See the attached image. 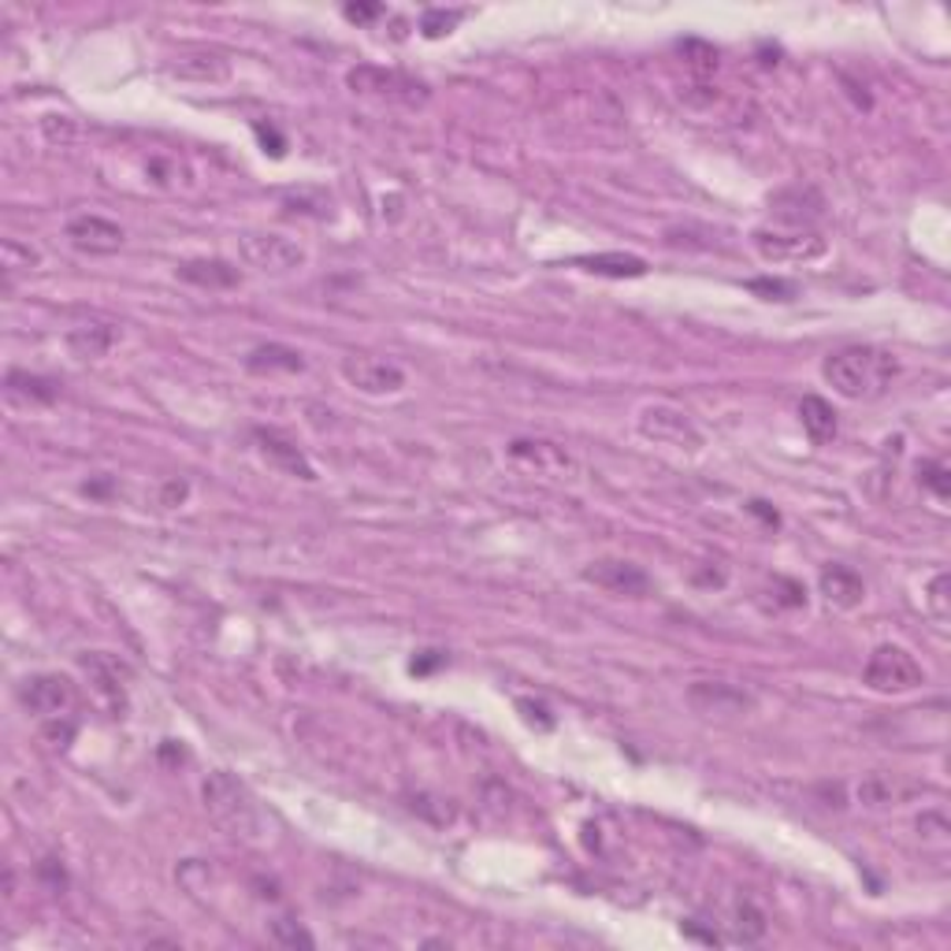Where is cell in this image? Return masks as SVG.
<instances>
[{
    "mask_svg": "<svg viewBox=\"0 0 951 951\" xmlns=\"http://www.w3.org/2000/svg\"><path fill=\"white\" fill-rule=\"evenodd\" d=\"M461 19H464L461 8H453V12H442V8H431V12H424L420 30H424V38H442V34H450V30L461 23Z\"/></svg>",
    "mask_w": 951,
    "mask_h": 951,
    "instance_id": "obj_25",
    "label": "cell"
},
{
    "mask_svg": "<svg viewBox=\"0 0 951 951\" xmlns=\"http://www.w3.org/2000/svg\"><path fill=\"white\" fill-rule=\"evenodd\" d=\"M372 15H379V4H349V8H346L349 23H368Z\"/></svg>",
    "mask_w": 951,
    "mask_h": 951,
    "instance_id": "obj_31",
    "label": "cell"
},
{
    "mask_svg": "<svg viewBox=\"0 0 951 951\" xmlns=\"http://www.w3.org/2000/svg\"><path fill=\"white\" fill-rule=\"evenodd\" d=\"M175 275L182 279V283H194L201 286V291H231V286H238V268L220 261V257H209V261H186L175 268Z\"/></svg>",
    "mask_w": 951,
    "mask_h": 951,
    "instance_id": "obj_16",
    "label": "cell"
},
{
    "mask_svg": "<svg viewBox=\"0 0 951 951\" xmlns=\"http://www.w3.org/2000/svg\"><path fill=\"white\" fill-rule=\"evenodd\" d=\"M863 680L874 691H881V696H899V691H915L918 684H926V673L903 647L885 644L874 650L870 661H866Z\"/></svg>",
    "mask_w": 951,
    "mask_h": 951,
    "instance_id": "obj_5",
    "label": "cell"
},
{
    "mask_svg": "<svg viewBox=\"0 0 951 951\" xmlns=\"http://www.w3.org/2000/svg\"><path fill=\"white\" fill-rule=\"evenodd\" d=\"M918 792H922V784L911 777H899V773H870V777L859 784V803L881 811V806L911 803Z\"/></svg>",
    "mask_w": 951,
    "mask_h": 951,
    "instance_id": "obj_13",
    "label": "cell"
},
{
    "mask_svg": "<svg viewBox=\"0 0 951 951\" xmlns=\"http://www.w3.org/2000/svg\"><path fill=\"white\" fill-rule=\"evenodd\" d=\"M64 234H67V242L82 253H116V250H123V242H127V234H123L119 223L105 220V216H93V212L75 216Z\"/></svg>",
    "mask_w": 951,
    "mask_h": 951,
    "instance_id": "obj_11",
    "label": "cell"
},
{
    "mask_svg": "<svg viewBox=\"0 0 951 951\" xmlns=\"http://www.w3.org/2000/svg\"><path fill=\"white\" fill-rule=\"evenodd\" d=\"M75 699H79L75 684L60 673H38V677L23 680V688H19V702L45 721L67 718L71 707H75Z\"/></svg>",
    "mask_w": 951,
    "mask_h": 951,
    "instance_id": "obj_7",
    "label": "cell"
},
{
    "mask_svg": "<svg viewBox=\"0 0 951 951\" xmlns=\"http://www.w3.org/2000/svg\"><path fill=\"white\" fill-rule=\"evenodd\" d=\"M896 372H899L896 357L877 346H844L825 357V365H822L825 384L840 398H851V401L885 395V390L892 387Z\"/></svg>",
    "mask_w": 951,
    "mask_h": 951,
    "instance_id": "obj_1",
    "label": "cell"
},
{
    "mask_svg": "<svg viewBox=\"0 0 951 951\" xmlns=\"http://www.w3.org/2000/svg\"><path fill=\"white\" fill-rule=\"evenodd\" d=\"M576 268L592 275H606V279H639L647 275V261L636 253H595V257H576Z\"/></svg>",
    "mask_w": 951,
    "mask_h": 951,
    "instance_id": "obj_18",
    "label": "cell"
},
{
    "mask_svg": "<svg viewBox=\"0 0 951 951\" xmlns=\"http://www.w3.org/2000/svg\"><path fill=\"white\" fill-rule=\"evenodd\" d=\"M639 431L647 439L661 442V447H677V450H699L702 436L696 431V424L688 420V412H680L673 406H647L639 412Z\"/></svg>",
    "mask_w": 951,
    "mask_h": 951,
    "instance_id": "obj_8",
    "label": "cell"
},
{
    "mask_svg": "<svg viewBox=\"0 0 951 951\" xmlns=\"http://www.w3.org/2000/svg\"><path fill=\"white\" fill-rule=\"evenodd\" d=\"M205 806H209L212 822L231 836V840H242V844H257L264 833V818L257 811L250 788L227 770H216L209 773L205 781Z\"/></svg>",
    "mask_w": 951,
    "mask_h": 951,
    "instance_id": "obj_2",
    "label": "cell"
},
{
    "mask_svg": "<svg viewBox=\"0 0 951 951\" xmlns=\"http://www.w3.org/2000/svg\"><path fill=\"white\" fill-rule=\"evenodd\" d=\"M182 494H186V483H168V491H164V502L171 505L175 499H182Z\"/></svg>",
    "mask_w": 951,
    "mask_h": 951,
    "instance_id": "obj_32",
    "label": "cell"
},
{
    "mask_svg": "<svg viewBox=\"0 0 951 951\" xmlns=\"http://www.w3.org/2000/svg\"><path fill=\"white\" fill-rule=\"evenodd\" d=\"M688 702L699 713H718V718H732V713H748L754 707V699L748 691H740L736 684H725V680H696L688 688Z\"/></svg>",
    "mask_w": 951,
    "mask_h": 951,
    "instance_id": "obj_12",
    "label": "cell"
},
{
    "mask_svg": "<svg viewBox=\"0 0 951 951\" xmlns=\"http://www.w3.org/2000/svg\"><path fill=\"white\" fill-rule=\"evenodd\" d=\"M272 937L283 948H313V937H309L297 922H291V918H279V922H272Z\"/></svg>",
    "mask_w": 951,
    "mask_h": 951,
    "instance_id": "obj_27",
    "label": "cell"
},
{
    "mask_svg": "<svg viewBox=\"0 0 951 951\" xmlns=\"http://www.w3.org/2000/svg\"><path fill=\"white\" fill-rule=\"evenodd\" d=\"M736 933H740V940L743 944H754V940H759L762 933H766V915L759 911V907L754 903H743L740 911H736Z\"/></svg>",
    "mask_w": 951,
    "mask_h": 951,
    "instance_id": "obj_26",
    "label": "cell"
},
{
    "mask_svg": "<svg viewBox=\"0 0 951 951\" xmlns=\"http://www.w3.org/2000/svg\"><path fill=\"white\" fill-rule=\"evenodd\" d=\"M818 584H822V595L829 598L833 606H840V609H855L866 598L863 576L855 573V568H847V565H825L822 576H818Z\"/></svg>",
    "mask_w": 951,
    "mask_h": 951,
    "instance_id": "obj_14",
    "label": "cell"
},
{
    "mask_svg": "<svg viewBox=\"0 0 951 951\" xmlns=\"http://www.w3.org/2000/svg\"><path fill=\"white\" fill-rule=\"evenodd\" d=\"M442 661H447V658H442L439 650H424L420 658H412V666H409V669H412V673H431V669L442 666Z\"/></svg>",
    "mask_w": 951,
    "mask_h": 951,
    "instance_id": "obj_30",
    "label": "cell"
},
{
    "mask_svg": "<svg viewBox=\"0 0 951 951\" xmlns=\"http://www.w3.org/2000/svg\"><path fill=\"white\" fill-rule=\"evenodd\" d=\"M116 346V327L112 324H79L67 331V349L82 360L105 357Z\"/></svg>",
    "mask_w": 951,
    "mask_h": 951,
    "instance_id": "obj_19",
    "label": "cell"
},
{
    "mask_svg": "<svg viewBox=\"0 0 951 951\" xmlns=\"http://www.w3.org/2000/svg\"><path fill=\"white\" fill-rule=\"evenodd\" d=\"M800 420H803V431L811 436V442H818V447H822V442L836 439V412H833V406L825 398L806 395L800 401Z\"/></svg>",
    "mask_w": 951,
    "mask_h": 951,
    "instance_id": "obj_21",
    "label": "cell"
},
{
    "mask_svg": "<svg viewBox=\"0 0 951 951\" xmlns=\"http://www.w3.org/2000/svg\"><path fill=\"white\" fill-rule=\"evenodd\" d=\"M343 376L349 387H357L360 395H398L406 387V372L395 360L384 357H346Z\"/></svg>",
    "mask_w": 951,
    "mask_h": 951,
    "instance_id": "obj_10",
    "label": "cell"
},
{
    "mask_svg": "<svg viewBox=\"0 0 951 951\" xmlns=\"http://www.w3.org/2000/svg\"><path fill=\"white\" fill-rule=\"evenodd\" d=\"M754 250L762 253V261H773V264H806V261H818L829 245H825L822 231H814L806 220H788V216H781L777 223H766L754 231Z\"/></svg>",
    "mask_w": 951,
    "mask_h": 951,
    "instance_id": "obj_3",
    "label": "cell"
},
{
    "mask_svg": "<svg viewBox=\"0 0 951 951\" xmlns=\"http://www.w3.org/2000/svg\"><path fill=\"white\" fill-rule=\"evenodd\" d=\"M948 592H951V576L937 573L933 584H929V595H926V606H929V614H933L937 625H948V617H951V606H948L951 595Z\"/></svg>",
    "mask_w": 951,
    "mask_h": 951,
    "instance_id": "obj_24",
    "label": "cell"
},
{
    "mask_svg": "<svg viewBox=\"0 0 951 951\" xmlns=\"http://www.w3.org/2000/svg\"><path fill=\"white\" fill-rule=\"evenodd\" d=\"M516 707H521V710H524V718H529V721H532V725H535V721H540V725H543V729H551V725H554V718H551V713H546V707H543V702H532V699H521V702H516Z\"/></svg>",
    "mask_w": 951,
    "mask_h": 951,
    "instance_id": "obj_29",
    "label": "cell"
},
{
    "mask_svg": "<svg viewBox=\"0 0 951 951\" xmlns=\"http://www.w3.org/2000/svg\"><path fill=\"white\" fill-rule=\"evenodd\" d=\"M82 669L90 673V680L97 684L101 696H108L112 702H119L123 707V696H127V669H123V661H116L112 655H86L82 658Z\"/></svg>",
    "mask_w": 951,
    "mask_h": 951,
    "instance_id": "obj_17",
    "label": "cell"
},
{
    "mask_svg": "<svg viewBox=\"0 0 951 951\" xmlns=\"http://www.w3.org/2000/svg\"><path fill=\"white\" fill-rule=\"evenodd\" d=\"M584 581L621 598H639L650 592V576L636 562H625V557H598V562L584 568Z\"/></svg>",
    "mask_w": 951,
    "mask_h": 951,
    "instance_id": "obj_9",
    "label": "cell"
},
{
    "mask_svg": "<svg viewBox=\"0 0 951 951\" xmlns=\"http://www.w3.org/2000/svg\"><path fill=\"white\" fill-rule=\"evenodd\" d=\"M8 395L23 398V401H38V406H49V401H56L60 384H56V379L30 376V372L12 368V372H8Z\"/></svg>",
    "mask_w": 951,
    "mask_h": 951,
    "instance_id": "obj_22",
    "label": "cell"
},
{
    "mask_svg": "<svg viewBox=\"0 0 951 951\" xmlns=\"http://www.w3.org/2000/svg\"><path fill=\"white\" fill-rule=\"evenodd\" d=\"M748 286L754 294H766V302H792L795 297V283L788 279H751Z\"/></svg>",
    "mask_w": 951,
    "mask_h": 951,
    "instance_id": "obj_28",
    "label": "cell"
},
{
    "mask_svg": "<svg viewBox=\"0 0 951 951\" xmlns=\"http://www.w3.org/2000/svg\"><path fill=\"white\" fill-rule=\"evenodd\" d=\"M349 90L354 93H368V97H387V101H401V105H424L428 101V86L401 71H384V67H372V64H360L346 75Z\"/></svg>",
    "mask_w": 951,
    "mask_h": 951,
    "instance_id": "obj_6",
    "label": "cell"
},
{
    "mask_svg": "<svg viewBox=\"0 0 951 951\" xmlns=\"http://www.w3.org/2000/svg\"><path fill=\"white\" fill-rule=\"evenodd\" d=\"M245 368H250L253 376H272V372H302L305 360L291 346L268 343V346H257L253 354L245 357Z\"/></svg>",
    "mask_w": 951,
    "mask_h": 951,
    "instance_id": "obj_20",
    "label": "cell"
},
{
    "mask_svg": "<svg viewBox=\"0 0 951 951\" xmlns=\"http://www.w3.org/2000/svg\"><path fill=\"white\" fill-rule=\"evenodd\" d=\"M257 447H261V453L272 464H279V469L283 472H291V476H297V480H316V469L313 464L305 461V453L294 447L291 439H283L279 436V431H257Z\"/></svg>",
    "mask_w": 951,
    "mask_h": 951,
    "instance_id": "obj_15",
    "label": "cell"
},
{
    "mask_svg": "<svg viewBox=\"0 0 951 951\" xmlns=\"http://www.w3.org/2000/svg\"><path fill=\"white\" fill-rule=\"evenodd\" d=\"M918 480H922V488L933 494V502L944 505L948 494H951V476H948V464L944 461H922V469H918Z\"/></svg>",
    "mask_w": 951,
    "mask_h": 951,
    "instance_id": "obj_23",
    "label": "cell"
},
{
    "mask_svg": "<svg viewBox=\"0 0 951 951\" xmlns=\"http://www.w3.org/2000/svg\"><path fill=\"white\" fill-rule=\"evenodd\" d=\"M238 257L245 264L257 268V272H272V275H286L294 268L305 264V250L286 234H272V231H245L238 234Z\"/></svg>",
    "mask_w": 951,
    "mask_h": 951,
    "instance_id": "obj_4",
    "label": "cell"
}]
</instances>
